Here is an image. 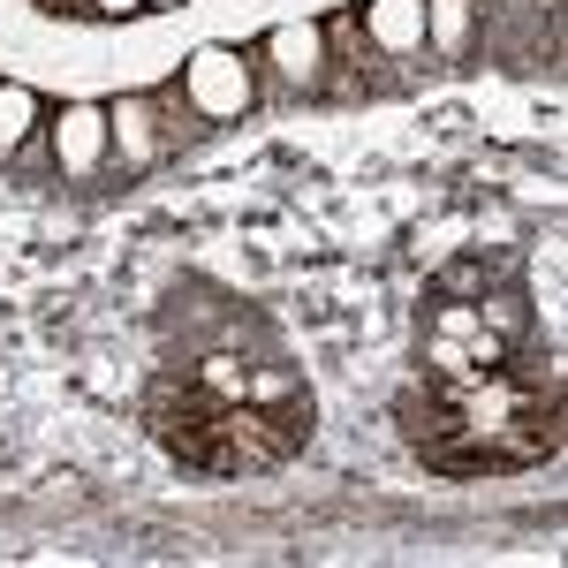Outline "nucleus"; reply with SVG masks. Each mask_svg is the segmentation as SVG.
I'll return each mask as SVG.
<instances>
[{
    "mask_svg": "<svg viewBox=\"0 0 568 568\" xmlns=\"http://www.w3.org/2000/svg\"><path fill=\"white\" fill-rule=\"evenodd\" d=\"M402 439L439 478H500V470H538L561 455V364L508 349L485 372L463 379H417L402 394Z\"/></svg>",
    "mask_w": 568,
    "mask_h": 568,
    "instance_id": "f257e3e1",
    "label": "nucleus"
},
{
    "mask_svg": "<svg viewBox=\"0 0 568 568\" xmlns=\"http://www.w3.org/2000/svg\"><path fill=\"white\" fill-rule=\"evenodd\" d=\"M152 439L175 455L182 470L205 478H251V470H281L288 455L311 447V394L288 402H251V394H213L197 379H168L152 394Z\"/></svg>",
    "mask_w": 568,
    "mask_h": 568,
    "instance_id": "f03ea898",
    "label": "nucleus"
},
{
    "mask_svg": "<svg viewBox=\"0 0 568 568\" xmlns=\"http://www.w3.org/2000/svg\"><path fill=\"white\" fill-rule=\"evenodd\" d=\"M508 349H524V342L493 334V326H485V311H478V304H463V296L433 304V318H425V372H433V379L485 372V364H500Z\"/></svg>",
    "mask_w": 568,
    "mask_h": 568,
    "instance_id": "7ed1b4c3",
    "label": "nucleus"
},
{
    "mask_svg": "<svg viewBox=\"0 0 568 568\" xmlns=\"http://www.w3.org/2000/svg\"><path fill=\"white\" fill-rule=\"evenodd\" d=\"M182 99L197 122H243L258 106V61L235 53V45H197L190 69H182Z\"/></svg>",
    "mask_w": 568,
    "mask_h": 568,
    "instance_id": "20e7f679",
    "label": "nucleus"
},
{
    "mask_svg": "<svg viewBox=\"0 0 568 568\" xmlns=\"http://www.w3.org/2000/svg\"><path fill=\"white\" fill-rule=\"evenodd\" d=\"M251 61H258L281 91H296V99L334 91V53H326V31H318V23H273Z\"/></svg>",
    "mask_w": 568,
    "mask_h": 568,
    "instance_id": "39448f33",
    "label": "nucleus"
},
{
    "mask_svg": "<svg viewBox=\"0 0 568 568\" xmlns=\"http://www.w3.org/2000/svg\"><path fill=\"white\" fill-rule=\"evenodd\" d=\"M168 160V122H160V99L152 91H130L106 106V168L114 175H152Z\"/></svg>",
    "mask_w": 568,
    "mask_h": 568,
    "instance_id": "423d86ee",
    "label": "nucleus"
},
{
    "mask_svg": "<svg viewBox=\"0 0 568 568\" xmlns=\"http://www.w3.org/2000/svg\"><path fill=\"white\" fill-rule=\"evenodd\" d=\"M45 144H53V175L61 182H99L106 175V106L69 99L61 114H45Z\"/></svg>",
    "mask_w": 568,
    "mask_h": 568,
    "instance_id": "0eeeda50",
    "label": "nucleus"
},
{
    "mask_svg": "<svg viewBox=\"0 0 568 568\" xmlns=\"http://www.w3.org/2000/svg\"><path fill=\"white\" fill-rule=\"evenodd\" d=\"M364 39L387 61L425 53V0H364Z\"/></svg>",
    "mask_w": 568,
    "mask_h": 568,
    "instance_id": "6e6552de",
    "label": "nucleus"
},
{
    "mask_svg": "<svg viewBox=\"0 0 568 568\" xmlns=\"http://www.w3.org/2000/svg\"><path fill=\"white\" fill-rule=\"evenodd\" d=\"M478 39V0H425V53L463 61Z\"/></svg>",
    "mask_w": 568,
    "mask_h": 568,
    "instance_id": "1a4fd4ad",
    "label": "nucleus"
},
{
    "mask_svg": "<svg viewBox=\"0 0 568 568\" xmlns=\"http://www.w3.org/2000/svg\"><path fill=\"white\" fill-rule=\"evenodd\" d=\"M45 130V99L31 84H16V77H0V168Z\"/></svg>",
    "mask_w": 568,
    "mask_h": 568,
    "instance_id": "9d476101",
    "label": "nucleus"
},
{
    "mask_svg": "<svg viewBox=\"0 0 568 568\" xmlns=\"http://www.w3.org/2000/svg\"><path fill=\"white\" fill-rule=\"evenodd\" d=\"M318 31H326V53H334V77H342V69H364V53H372V39H364V16H356V8H342V16H326Z\"/></svg>",
    "mask_w": 568,
    "mask_h": 568,
    "instance_id": "9b49d317",
    "label": "nucleus"
},
{
    "mask_svg": "<svg viewBox=\"0 0 568 568\" xmlns=\"http://www.w3.org/2000/svg\"><path fill=\"white\" fill-rule=\"evenodd\" d=\"M439 296H485V273L478 265H447L439 273Z\"/></svg>",
    "mask_w": 568,
    "mask_h": 568,
    "instance_id": "f8f14e48",
    "label": "nucleus"
},
{
    "mask_svg": "<svg viewBox=\"0 0 568 568\" xmlns=\"http://www.w3.org/2000/svg\"><path fill=\"white\" fill-rule=\"evenodd\" d=\"M91 16H106V23H122V16H144V0H84Z\"/></svg>",
    "mask_w": 568,
    "mask_h": 568,
    "instance_id": "ddd939ff",
    "label": "nucleus"
},
{
    "mask_svg": "<svg viewBox=\"0 0 568 568\" xmlns=\"http://www.w3.org/2000/svg\"><path fill=\"white\" fill-rule=\"evenodd\" d=\"M160 8H182V0H144V16H160Z\"/></svg>",
    "mask_w": 568,
    "mask_h": 568,
    "instance_id": "4468645a",
    "label": "nucleus"
},
{
    "mask_svg": "<svg viewBox=\"0 0 568 568\" xmlns=\"http://www.w3.org/2000/svg\"><path fill=\"white\" fill-rule=\"evenodd\" d=\"M69 8H77V0H69Z\"/></svg>",
    "mask_w": 568,
    "mask_h": 568,
    "instance_id": "2eb2a0df",
    "label": "nucleus"
}]
</instances>
